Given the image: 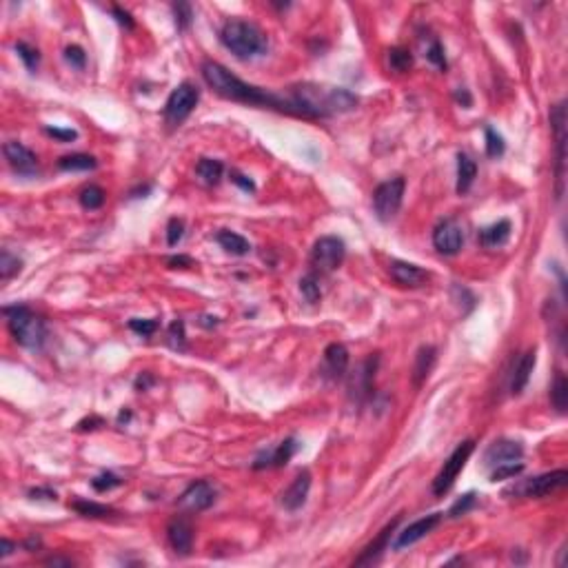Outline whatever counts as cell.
<instances>
[{"instance_id":"681fc988","label":"cell","mask_w":568,"mask_h":568,"mask_svg":"<svg viewBox=\"0 0 568 568\" xmlns=\"http://www.w3.org/2000/svg\"><path fill=\"white\" fill-rule=\"evenodd\" d=\"M29 497H32V500H58V495H56V491H52V488H29Z\"/></svg>"},{"instance_id":"ba28073f","label":"cell","mask_w":568,"mask_h":568,"mask_svg":"<svg viewBox=\"0 0 568 568\" xmlns=\"http://www.w3.org/2000/svg\"><path fill=\"white\" fill-rule=\"evenodd\" d=\"M551 127L555 134V198L564 196V167H566V105L560 103L551 112Z\"/></svg>"},{"instance_id":"83f0119b","label":"cell","mask_w":568,"mask_h":568,"mask_svg":"<svg viewBox=\"0 0 568 568\" xmlns=\"http://www.w3.org/2000/svg\"><path fill=\"white\" fill-rule=\"evenodd\" d=\"M96 167H98V160L87 154L63 156L61 160H58V169H61V171H92Z\"/></svg>"},{"instance_id":"7a4b0ae2","label":"cell","mask_w":568,"mask_h":568,"mask_svg":"<svg viewBox=\"0 0 568 568\" xmlns=\"http://www.w3.org/2000/svg\"><path fill=\"white\" fill-rule=\"evenodd\" d=\"M291 98L300 107L302 118H324L331 114H344L357 107V96L342 87L322 85H297Z\"/></svg>"},{"instance_id":"9c48e42d","label":"cell","mask_w":568,"mask_h":568,"mask_svg":"<svg viewBox=\"0 0 568 568\" xmlns=\"http://www.w3.org/2000/svg\"><path fill=\"white\" fill-rule=\"evenodd\" d=\"M346 255V246L337 235H324L320 238L311 249V264L315 271L331 273L337 266H342Z\"/></svg>"},{"instance_id":"11a10c76","label":"cell","mask_w":568,"mask_h":568,"mask_svg":"<svg viewBox=\"0 0 568 568\" xmlns=\"http://www.w3.org/2000/svg\"><path fill=\"white\" fill-rule=\"evenodd\" d=\"M14 551H16V544H14V542H9L7 537H3V540H0V557L12 555Z\"/></svg>"},{"instance_id":"603a6c76","label":"cell","mask_w":568,"mask_h":568,"mask_svg":"<svg viewBox=\"0 0 568 568\" xmlns=\"http://www.w3.org/2000/svg\"><path fill=\"white\" fill-rule=\"evenodd\" d=\"M535 362H537V353H535V348H531V351H526L522 357H520V362H517L515 366V371H513V380H511V391L513 395H520L528 380H531V373H533V368H535Z\"/></svg>"},{"instance_id":"5bb4252c","label":"cell","mask_w":568,"mask_h":568,"mask_svg":"<svg viewBox=\"0 0 568 568\" xmlns=\"http://www.w3.org/2000/svg\"><path fill=\"white\" fill-rule=\"evenodd\" d=\"M167 540L171 544L173 553L187 557L193 548V526L187 517H173L167 526Z\"/></svg>"},{"instance_id":"7bdbcfd3","label":"cell","mask_w":568,"mask_h":568,"mask_svg":"<svg viewBox=\"0 0 568 568\" xmlns=\"http://www.w3.org/2000/svg\"><path fill=\"white\" fill-rule=\"evenodd\" d=\"M182 235H185V222L180 220V218H171L169 224H167V244L176 246L178 242L182 240Z\"/></svg>"},{"instance_id":"5b68a950","label":"cell","mask_w":568,"mask_h":568,"mask_svg":"<svg viewBox=\"0 0 568 568\" xmlns=\"http://www.w3.org/2000/svg\"><path fill=\"white\" fill-rule=\"evenodd\" d=\"M198 101H200V89H198L193 83L178 85L173 92L169 94L167 103H165V120H167V125H171V127L182 125L187 118L191 116Z\"/></svg>"},{"instance_id":"f1b7e54d","label":"cell","mask_w":568,"mask_h":568,"mask_svg":"<svg viewBox=\"0 0 568 568\" xmlns=\"http://www.w3.org/2000/svg\"><path fill=\"white\" fill-rule=\"evenodd\" d=\"M198 176H200V180L209 187H213L222 180V173H224V167L220 160H213V158H202L200 162L196 167Z\"/></svg>"},{"instance_id":"8d00e7d4","label":"cell","mask_w":568,"mask_h":568,"mask_svg":"<svg viewBox=\"0 0 568 568\" xmlns=\"http://www.w3.org/2000/svg\"><path fill=\"white\" fill-rule=\"evenodd\" d=\"M484 136H486V156L488 158H500L504 156L506 151V143H504V138L495 132L493 127H486L484 129Z\"/></svg>"},{"instance_id":"484cf974","label":"cell","mask_w":568,"mask_h":568,"mask_svg":"<svg viewBox=\"0 0 568 568\" xmlns=\"http://www.w3.org/2000/svg\"><path fill=\"white\" fill-rule=\"evenodd\" d=\"M435 357H437V348L435 346H422L420 351L415 355V366H413V384L415 386H422V382L431 373V368L435 364Z\"/></svg>"},{"instance_id":"52a82bcc","label":"cell","mask_w":568,"mask_h":568,"mask_svg":"<svg viewBox=\"0 0 568 568\" xmlns=\"http://www.w3.org/2000/svg\"><path fill=\"white\" fill-rule=\"evenodd\" d=\"M404 187H406L404 178L397 176V178H391V180L382 182L373 191V207H375L377 218H380L382 222L393 220L397 211H400L402 198H404Z\"/></svg>"},{"instance_id":"44dd1931","label":"cell","mask_w":568,"mask_h":568,"mask_svg":"<svg viewBox=\"0 0 568 568\" xmlns=\"http://www.w3.org/2000/svg\"><path fill=\"white\" fill-rule=\"evenodd\" d=\"M348 368V351L340 342H333L324 348V371L331 380L342 377Z\"/></svg>"},{"instance_id":"6f0895ef","label":"cell","mask_w":568,"mask_h":568,"mask_svg":"<svg viewBox=\"0 0 568 568\" xmlns=\"http://www.w3.org/2000/svg\"><path fill=\"white\" fill-rule=\"evenodd\" d=\"M455 101H457V103H462L464 107H471V103H473L466 89H457V92H455Z\"/></svg>"},{"instance_id":"c3c4849f","label":"cell","mask_w":568,"mask_h":568,"mask_svg":"<svg viewBox=\"0 0 568 568\" xmlns=\"http://www.w3.org/2000/svg\"><path fill=\"white\" fill-rule=\"evenodd\" d=\"M112 14L116 16V21L120 23L125 29H136V21L132 18V14L127 12V9H123V7H118V5H114L112 7Z\"/></svg>"},{"instance_id":"7dc6e473","label":"cell","mask_w":568,"mask_h":568,"mask_svg":"<svg viewBox=\"0 0 568 568\" xmlns=\"http://www.w3.org/2000/svg\"><path fill=\"white\" fill-rule=\"evenodd\" d=\"M45 134L56 138V140H61V143H72L78 138V134L74 132V129H58V127H45Z\"/></svg>"},{"instance_id":"db71d44e","label":"cell","mask_w":568,"mask_h":568,"mask_svg":"<svg viewBox=\"0 0 568 568\" xmlns=\"http://www.w3.org/2000/svg\"><path fill=\"white\" fill-rule=\"evenodd\" d=\"M154 382H156L154 377L149 375V373H145V375H140V377H138V380H136V388H138V391H147V388L151 386Z\"/></svg>"},{"instance_id":"8992f818","label":"cell","mask_w":568,"mask_h":568,"mask_svg":"<svg viewBox=\"0 0 568 568\" xmlns=\"http://www.w3.org/2000/svg\"><path fill=\"white\" fill-rule=\"evenodd\" d=\"M473 451H475V442L466 440V442H462L460 446H457L451 455H448V460L444 462V466L440 468V473H437L435 480H433V495L442 497L444 493L451 491V486L455 484L457 475L462 473V468L466 466L468 457L473 455Z\"/></svg>"},{"instance_id":"7402d4cb","label":"cell","mask_w":568,"mask_h":568,"mask_svg":"<svg viewBox=\"0 0 568 568\" xmlns=\"http://www.w3.org/2000/svg\"><path fill=\"white\" fill-rule=\"evenodd\" d=\"M397 524H400V517H397V520H393L388 526H384V531L364 548V551L360 553V557H357V560H355L353 564H355V566H368V564H373V562L377 560V557L382 555V551H386L388 537H391V533L397 528Z\"/></svg>"},{"instance_id":"b9f144b4","label":"cell","mask_w":568,"mask_h":568,"mask_svg":"<svg viewBox=\"0 0 568 568\" xmlns=\"http://www.w3.org/2000/svg\"><path fill=\"white\" fill-rule=\"evenodd\" d=\"M426 58H428V63H433L437 69H442V72H446V56H444V47L440 45V41H433L431 47L426 49Z\"/></svg>"},{"instance_id":"30bf717a","label":"cell","mask_w":568,"mask_h":568,"mask_svg":"<svg viewBox=\"0 0 568 568\" xmlns=\"http://www.w3.org/2000/svg\"><path fill=\"white\" fill-rule=\"evenodd\" d=\"M215 495H218L215 486L211 482H207V480H200V482H193L180 495L178 506L185 508V511H189V513H200V511H207L209 506H213Z\"/></svg>"},{"instance_id":"4fadbf2b","label":"cell","mask_w":568,"mask_h":568,"mask_svg":"<svg viewBox=\"0 0 568 568\" xmlns=\"http://www.w3.org/2000/svg\"><path fill=\"white\" fill-rule=\"evenodd\" d=\"M566 482H568V473L564 471V468H560V471L531 477V480L520 488V493H524L526 497H546V495H551L555 491H560V488H564Z\"/></svg>"},{"instance_id":"8fae6325","label":"cell","mask_w":568,"mask_h":568,"mask_svg":"<svg viewBox=\"0 0 568 568\" xmlns=\"http://www.w3.org/2000/svg\"><path fill=\"white\" fill-rule=\"evenodd\" d=\"M464 244V231L457 220H444L433 231V246L442 255H455Z\"/></svg>"},{"instance_id":"4dcf8cb0","label":"cell","mask_w":568,"mask_h":568,"mask_svg":"<svg viewBox=\"0 0 568 568\" xmlns=\"http://www.w3.org/2000/svg\"><path fill=\"white\" fill-rule=\"evenodd\" d=\"M388 65H391L393 72L404 74L413 67V56L404 47H393L391 52H388Z\"/></svg>"},{"instance_id":"e0dca14e","label":"cell","mask_w":568,"mask_h":568,"mask_svg":"<svg viewBox=\"0 0 568 568\" xmlns=\"http://www.w3.org/2000/svg\"><path fill=\"white\" fill-rule=\"evenodd\" d=\"M388 273H391L393 280L400 284V286H408V288H420L428 282V271L420 269L417 264H411V262H402V260H395L388 266Z\"/></svg>"},{"instance_id":"d590c367","label":"cell","mask_w":568,"mask_h":568,"mask_svg":"<svg viewBox=\"0 0 568 568\" xmlns=\"http://www.w3.org/2000/svg\"><path fill=\"white\" fill-rule=\"evenodd\" d=\"M524 471L522 462H506L500 466H493L491 471V482H504V480H515L517 475Z\"/></svg>"},{"instance_id":"816d5d0a","label":"cell","mask_w":568,"mask_h":568,"mask_svg":"<svg viewBox=\"0 0 568 568\" xmlns=\"http://www.w3.org/2000/svg\"><path fill=\"white\" fill-rule=\"evenodd\" d=\"M167 264L171 269H187V266H193V260L189 255H173V257H169Z\"/></svg>"},{"instance_id":"ac0fdd59","label":"cell","mask_w":568,"mask_h":568,"mask_svg":"<svg viewBox=\"0 0 568 568\" xmlns=\"http://www.w3.org/2000/svg\"><path fill=\"white\" fill-rule=\"evenodd\" d=\"M308 488H311V473L300 471L295 475V480L291 482V486L280 495V504L286 508V511H297V508H302L306 502Z\"/></svg>"},{"instance_id":"d6986e66","label":"cell","mask_w":568,"mask_h":568,"mask_svg":"<svg viewBox=\"0 0 568 568\" xmlns=\"http://www.w3.org/2000/svg\"><path fill=\"white\" fill-rule=\"evenodd\" d=\"M297 451V442L293 437H288L282 444H277L273 451H266L262 455H257V460L253 462V468L255 471H260V468H280L284 466L291 457L295 455Z\"/></svg>"},{"instance_id":"3957f363","label":"cell","mask_w":568,"mask_h":568,"mask_svg":"<svg viewBox=\"0 0 568 568\" xmlns=\"http://www.w3.org/2000/svg\"><path fill=\"white\" fill-rule=\"evenodd\" d=\"M220 41L229 52L238 58H242V61L264 54L269 47V41L262 29L249 21H242V18H231V21H227L222 25Z\"/></svg>"},{"instance_id":"74e56055","label":"cell","mask_w":568,"mask_h":568,"mask_svg":"<svg viewBox=\"0 0 568 568\" xmlns=\"http://www.w3.org/2000/svg\"><path fill=\"white\" fill-rule=\"evenodd\" d=\"M173 18H176V27L180 32H187L193 23V9L189 3H176L173 5Z\"/></svg>"},{"instance_id":"f35d334b","label":"cell","mask_w":568,"mask_h":568,"mask_svg":"<svg viewBox=\"0 0 568 568\" xmlns=\"http://www.w3.org/2000/svg\"><path fill=\"white\" fill-rule=\"evenodd\" d=\"M16 52H18V56H21V61L25 63V67L29 69V72H36L38 63H41V54H38V49H34L32 45H27V43H18Z\"/></svg>"},{"instance_id":"f6af8a7d","label":"cell","mask_w":568,"mask_h":568,"mask_svg":"<svg viewBox=\"0 0 568 568\" xmlns=\"http://www.w3.org/2000/svg\"><path fill=\"white\" fill-rule=\"evenodd\" d=\"M65 61L72 65V67H76V69H85V63H87L85 49L78 47V45H69L65 49Z\"/></svg>"},{"instance_id":"e575fe53","label":"cell","mask_w":568,"mask_h":568,"mask_svg":"<svg viewBox=\"0 0 568 568\" xmlns=\"http://www.w3.org/2000/svg\"><path fill=\"white\" fill-rule=\"evenodd\" d=\"M81 204L85 209H89V211H96V209H101L105 204V191L98 185H89L85 187L83 191H81Z\"/></svg>"},{"instance_id":"1f68e13d","label":"cell","mask_w":568,"mask_h":568,"mask_svg":"<svg viewBox=\"0 0 568 568\" xmlns=\"http://www.w3.org/2000/svg\"><path fill=\"white\" fill-rule=\"evenodd\" d=\"M551 400H553V406L557 408V413H566V406H568V382L562 373H557L555 377V384L551 388Z\"/></svg>"},{"instance_id":"f907efd6","label":"cell","mask_w":568,"mask_h":568,"mask_svg":"<svg viewBox=\"0 0 568 568\" xmlns=\"http://www.w3.org/2000/svg\"><path fill=\"white\" fill-rule=\"evenodd\" d=\"M231 182L233 185H238L240 189H244V191H255V185H253V180H249L246 176H242V173H238V171H231Z\"/></svg>"},{"instance_id":"60d3db41","label":"cell","mask_w":568,"mask_h":568,"mask_svg":"<svg viewBox=\"0 0 568 568\" xmlns=\"http://www.w3.org/2000/svg\"><path fill=\"white\" fill-rule=\"evenodd\" d=\"M475 500H477L475 493H466V495H462L460 500H457V502L451 506V511H448V517H462V515H466V513L475 506Z\"/></svg>"},{"instance_id":"680465c9","label":"cell","mask_w":568,"mask_h":568,"mask_svg":"<svg viewBox=\"0 0 568 568\" xmlns=\"http://www.w3.org/2000/svg\"><path fill=\"white\" fill-rule=\"evenodd\" d=\"M38 546H41V540H36V537H32V540L25 542V548H27V551H34V548H38Z\"/></svg>"},{"instance_id":"4316f807","label":"cell","mask_w":568,"mask_h":568,"mask_svg":"<svg viewBox=\"0 0 568 568\" xmlns=\"http://www.w3.org/2000/svg\"><path fill=\"white\" fill-rule=\"evenodd\" d=\"M218 244H220L227 253L231 255H246L251 251V244H249L246 238H242L240 233H233V231H220L215 235Z\"/></svg>"},{"instance_id":"f546056e","label":"cell","mask_w":568,"mask_h":568,"mask_svg":"<svg viewBox=\"0 0 568 568\" xmlns=\"http://www.w3.org/2000/svg\"><path fill=\"white\" fill-rule=\"evenodd\" d=\"M74 508V511L78 515H83V517H109V515H114L116 511L112 506H105V504H96V502H87V500H76L69 504Z\"/></svg>"},{"instance_id":"ee69618b","label":"cell","mask_w":568,"mask_h":568,"mask_svg":"<svg viewBox=\"0 0 568 568\" xmlns=\"http://www.w3.org/2000/svg\"><path fill=\"white\" fill-rule=\"evenodd\" d=\"M129 328L138 335L149 337L158 331V320H140V317H134V320H129Z\"/></svg>"},{"instance_id":"836d02e7","label":"cell","mask_w":568,"mask_h":568,"mask_svg":"<svg viewBox=\"0 0 568 568\" xmlns=\"http://www.w3.org/2000/svg\"><path fill=\"white\" fill-rule=\"evenodd\" d=\"M21 269H23V260H18V255L9 251L0 253V280L3 282L12 280L14 275L21 273Z\"/></svg>"},{"instance_id":"9f6ffc18","label":"cell","mask_w":568,"mask_h":568,"mask_svg":"<svg viewBox=\"0 0 568 568\" xmlns=\"http://www.w3.org/2000/svg\"><path fill=\"white\" fill-rule=\"evenodd\" d=\"M47 566H72L74 562L69 560V557H49V560H45Z\"/></svg>"},{"instance_id":"bcb514c9","label":"cell","mask_w":568,"mask_h":568,"mask_svg":"<svg viewBox=\"0 0 568 568\" xmlns=\"http://www.w3.org/2000/svg\"><path fill=\"white\" fill-rule=\"evenodd\" d=\"M169 340H171L173 348H185V322L176 320L171 326H169Z\"/></svg>"},{"instance_id":"cb8c5ba5","label":"cell","mask_w":568,"mask_h":568,"mask_svg":"<svg viewBox=\"0 0 568 568\" xmlns=\"http://www.w3.org/2000/svg\"><path fill=\"white\" fill-rule=\"evenodd\" d=\"M508 238H511V222L500 220L491 227H484L480 235H477V240H480V244L484 249H497V246L506 244Z\"/></svg>"},{"instance_id":"f5cc1de1","label":"cell","mask_w":568,"mask_h":568,"mask_svg":"<svg viewBox=\"0 0 568 568\" xmlns=\"http://www.w3.org/2000/svg\"><path fill=\"white\" fill-rule=\"evenodd\" d=\"M103 426V420L101 417H89V420H83L78 424V431H94V428Z\"/></svg>"},{"instance_id":"277c9868","label":"cell","mask_w":568,"mask_h":568,"mask_svg":"<svg viewBox=\"0 0 568 568\" xmlns=\"http://www.w3.org/2000/svg\"><path fill=\"white\" fill-rule=\"evenodd\" d=\"M9 333L25 348H41L47 337V326L41 315H36L29 306H5Z\"/></svg>"},{"instance_id":"7c38bea8","label":"cell","mask_w":568,"mask_h":568,"mask_svg":"<svg viewBox=\"0 0 568 568\" xmlns=\"http://www.w3.org/2000/svg\"><path fill=\"white\" fill-rule=\"evenodd\" d=\"M3 154L7 158L9 167L21 176H36L38 173V158L34 156L32 149H27L23 143L9 140L3 147Z\"/></svg>"},{"instance_id":"ab89813d","label":"cell","mask_w":568,"mask_h":568,"mask_svg":"<svg viewBox=\"0 0 568 568\" xmlns=\"http://www.w3.org/2000/svg\"><path fill=\"white\" fill-rule=\"evenodd\" d=\"M123 484V480L118 475H114V473H101L98 477H94L92 480V486L96 488L98 493H105V491H112V488H116V486H120Z\"/></svg>"},{"instance_id":"d6a6232c","label":"cell","mask_w":568,"mask_h":568,"mask_svg":"<svg viewBox=\"0 0 568 568\" xmlns=\"http://www.w3.org/2000/svg\"><path fill=\"white\" fill-rule=\"evenodd\" d=\"M300 293H302V297H304L308 304L320 302L322 288H320V280H317L315 273H308V275L302 277V280H300Z\"/></svg>"},{"instance_id":"9a60e30c","label":"cell","mask_w":568,"mask_h":568,"mask_svg":"<svg viewBox=\"0 0 568 568\" xmlns=\"http://www.w3.org/2000/svg\"><path fill=\"white\" fill-rule=\"evenodd\" d=\"M440 522H442V513H431V515L422 517V520L408 524L402 533H397V540L393 542V548L395 551H402V548H406V546H413L415 542H420L422 537H426L428 533H431Z\"/></svg>"},{"instance_id":"d4e9b609","label":"cell","mask_w":568,"mask_h":568,"mask_svg":"<svg viewBox=\"0 0 568 568\" xmlns=\"http://www.w3.org/2000/svg\"><path fill=\"white\" fill-rule=\"evenodd\" d=\"M477 178V165L471 156L457 154V193H466Z\"/></svg>"},{"instance_id":"ffe728a7","label":"cell","mask_w":568,"mask_h":568,"mask_svg":"<svg viewBox=\"0 0 568 568\" xmlns=\"http://www.w3.org/2000/svg\"><path fill=\"white\" fill-rule=\"evenodd\" d=\"M375 366H377V357H368L360 364V368L351 375V382H348V391L351 395H355L357 400H362L368 393H371L373 386V377H375Z\"/></svg>"},{"instance_id":"6da1fadb","label":"cell","mask_w":568,"mask_h":568,"mask_svg":"<svg viewBox=\"0 0 568 568\" xmlns=\"http://www.w3.org/2000/svg\"><path fill=\"white\" fill-rule=\"evenodd\" d=\"M202 78H204V83L211 87L218 96L227 98V101L244 103V105H257V107H271V109H277V112L302 116L300 114V107L295 105L293 98H280V96H275V94L264 92V89H260V87L246 85L244 81H240L238 76H233L220 63L204 61L202 63Z\"/></svg>"},{"instance_id":"2e32d148","label":"cell","mask_w":568,"mask_h":568,"mask_svg":"<svg viewBox=\"0 0 568 568\" xmlns=\"http://www.w3.org/2000/svg\"><path fill=\"white\" fill-rule=\"evenodd\" d=\"M522 455H524V448H522L520 442L497 440V442H493L491 446L486 448L484 464L488 468H493V466H500V464H506V462H517Z\"/></svg>"}]
</instances>
